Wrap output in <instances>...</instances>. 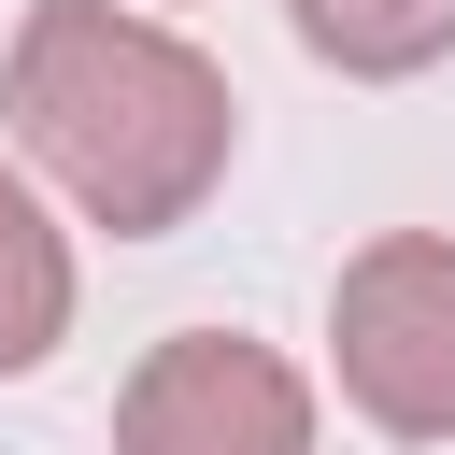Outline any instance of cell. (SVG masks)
<instances>
[{
	"mask_svg": "<svg viewBox=\"0 0 455 455\" xmlns=\"http://www.w3.org/2000/svg\"><path fill=\"white\" fill-rule=\"evenodd\" d=\"M14 142L114 242H156L228 171V71L199 43L114 14V0H43L14 28Z\"/></svg>",
	"mask_w": 455,
	"mask_h": 455,
	"instance_id": "1",
	"label": "cell"
},
{
	"mask_svg": "<svg viewBox=\"0 0 455 455\" xmlns=\"http://www.w3.org/2000/svg\"><path fill=\"white\" fill-rule=\"evenodd\" d=\"M327 341H341V398H355L384 441H455V242L384 228V242L341 270Z\"/></svg>",
	"mask_w": 455,
	"mask_h": 455,
	"instance_id": "2",
	"label": "cell"
},
{
	"mask_svg": "<svg viewBox=\"0 0 455 455\" xmlns=\"http://www.w3.org/2000/svg\"><path fill=\"white\" fill-rule=\"evenodd\" d=\"M114 455H313V398L270 341H228V327H185L128 370L114 398Z\"/></svg>",
	"mask_w": 455,
	"mask_h": 455,
	"instance_id": "3",
	"label": "cell"
},
{
	"mask_svg": "<svg viewBox=\"0 0 455 455\" xmlns=\"http://www.w3.org/2000/svg\"><path fill=\"white\" fill-rule=\"evenodd\" d=\"M57 327H71V256H57V228H43V199L0 171V370L57 355Z\"/></svg>",
	"mask_w": 455,
	"mask_h": 455,
	"instance_id": "4",
	"label": "cell"
},
{
	"mask_svg": "<svg viewBox=\"0 0 455 455\" xmlns=\"http://www.w3.org/2000/svg\"><path fill=\"white\" fill-rule=\"evenodd\" d=\"M299 43L384 85V71H427V57H455V0H299Z\"/></svg>",
	"mask_w": 455,
	"mask_h": 455,
	"instance_id": "5",
	"label": "cell"
}]
</instances>
